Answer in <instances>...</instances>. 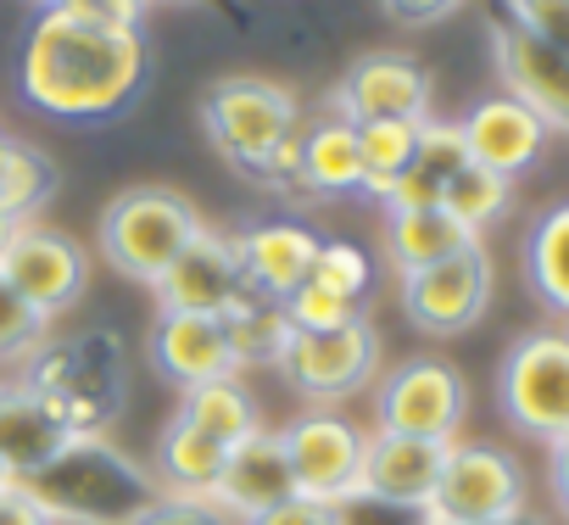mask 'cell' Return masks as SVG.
Masks as SVG:
<instances>
[{"mask_svg": "<svg viewBox=\"0 0 569 525\" xmlns=\"http://www.w3.org/2000/svg\"><path fill=\"white\" fill-rule=\"evenodd\" d=\"M336 525H436V519L419 503H397V497H380V492L358 486L336 503Z\"/></svg>", "mask_w": 569, "mask_h": 525, "instance_id": "obj_35", "label": "cell"}, {"mask_svg": "<svg viewBox=\"0 0 569 525\" xmlns=\"http://www.w3.org/2000/svg\"><path fill=\"white\" fill-rule=\"evenodd\" d=\"M57 525H134L157 497V475L107 436H68L40 469L18 481Z\"/></svg>", "mask_w": 569, "mask_h": 525, "instance_id": "obj_2", "label": "cell"}, {"mask_svg": "<svg viewBox=\"0 0 569 525\" xmlns=\"http://www.w3.org/2000/svg\"><path fill=\"white\" fill-rule=\"evenodd\" d=\"M23 386L68 425V436H107L123 414V341L112 330L46 336L23 364Z\"/></svg>", "mask_w": 569, "mask_h": 525, "instance_id": "obj_3", "label": "cell"}, {"mask_svg": "<svg viewBox=\"0 0 569 525\" xmlns=\"http://www.w3.org/2000/svg\"><path fill=\"white\" fill-rule=\"evenodd\" d=\"M46 325H51V319H46L34 303H23L7 280H0V364H7V369H23V364L40 353Z\"/></svg>", "mask_w": 569, "mask_h": 525, "instance_id": "obj_31", "label": "cell"}, {"mask_svg": "<svg viewBox=\"0 0 569 525\" xmlns=\"http://www.w3.org/2000/svg\"><path fill=\"white\" fill-rule=\"evenodd\" d=\"M223 514L234 519H251L284 497H297V481H291V464H284V442L279 430H251L246 442H234L223 453V469L207 492Z\"/></svg>", "mask_w": 569, "mask_h": 525, "instance_id": "obj_18", "label": "cell"}, {"mask_svg": "<svg viewBox=\"0 0 569 525\" xmlns=\"http://www.w3.org/2000/svg\"><path fill=\"white\" fill-rule=\"evenodd\" d=\"M284 442V464H291L297 497L313 503H341L347 492L363 486V453H369V430L358 419H347L341 408H308L279 430Z\"/></svg>", "mask_w": 569, "mask_h": 525, "instance_id": "obj_8", "label": "cell"}, {"mask_svg": "<svg viewBox=\"0 0 569 525\" xmlns=\"http://www.w3.org/2000/svg\"><path fill=\"white\" fill-rule=\"evenodd\" d=\"M458 7H463V0H386V12H391L397 23H413V29L441 23V18H452Z\"/></svg>", "mask_w": 569, "mask_h": 525, "instance_id": "obj_41", "label": "cell"}, {"mask_svg": "<svg viewBox=\"0 0 569 525\" xmlns=\"http://www.w3.org/2000/svg\"><path fill=\"white\" fill-rule=\"evenodd\" d=\"M57 196V162L40 151V146H29V140H18L12 146V162H7V174H0V207H12L23 224L46 207Z\"/></svg>", "mask_w": 569, "mask_h": 525, "instance_id": "obj_30", "label": "cell"}, {"mask_svg": "<svg viewBox=\"0 0 569 525\" xmlns=\"http://www.w3.org/2000/svg\"><path fill=\"white\" fill-rule=\"evenodd\" d=\"M458 129H463L469 162H480V168H491V174H502V179L536 168L541 151H547V140H552V129H547L525 101H513V96H486V101H475V107L458 118Z\"/></svg>", "mask_w": 569, "mask_h": 525, "instance_id": "obj_17", "label": "cell"}, {"mask_svg": "<svg viewBox=\"0 0 569 525\" xmlns=\"http://www.w3.org/2000/svg\"><path fill=\"white\" fill-rule=\"evenodd\" d=\"M475 246V235L447 212V207H413V212H386V257L397 262V275L430 269V262Z\"/></svg>", "mask_w": 569, "mask_h": 525, "instance_id": "obj_24", "label": "cell"}, {"mask_svg": "<svg viewBox=\"0 0 569 525\" xmlns=\"http://www.w3.org/2000/svg\"><path fill=\"white\" fill-rule=\"evenodd\" d=\"M363 190V151H358V123L325 112L308 118L302 135V196H352Z\"/></svg>", "mask_w": 569, "mask_h": 525, "instance_id": "obj_23", "label": "cell"}, {"mask_svg": "<svg viewBox=\"0 0 569 525\" xmlns=\"http://www.w3.org/2000/svg\"><path fill=\"white\" fill-rule=\"evenodd\" d=\"M0 486H12V469L7 464H0Z\"/></svg>", "mask_w": 569, "mask_h": 525, "instance_id": "obj_46", "label": "cell"}, {"mask_svg": "<svg viewBox=\"0 0 569 525\" xmlns=\"http://www.w3.org/2000/svg\"><path fill=\"white\" fill-rule=\"evenodd\" d=\"M12 146H18L12 135H0V174H7V162H12Z\"/></svg>", "mask_w": 569, "mask_h": 525, "instance_id": "obj_45", "label": "cell"}, {"mask_svg": "<svg viewBox=\"0 0 569 525\" xmlns=\"http://www.w3.org/2000/svg\"><path fill=\"white\" fill-rule=\"evenodd\" d=\"M463 162H469L463 129H458V123H447V118H425V123H419V146H413V168H419V174H430L436 185H447Z\"/></svg>", "mask_w": 569, "mask_h": 525, "instance_id": "obj_34", "label": "cell"}, {"mask_svg": "<svg viewBox=\"0 0 569 525\" xmlns=\"http://www.w3.org/2000/svg\"><path fill=\"white\" fill-rule=\"evenodd\" d=\"M469 414V386L447 358H408L375 386V430L458 442Z\"/></svg>", "mask_w": 569, "mask_h": 525, "instance_id": "obj_9", "label": "cell"}, {"mask_svg": "<svg viewBox=\"0 0 569 525\" xmlns=\"http://www.w3.org/2000/svg\"><path fill=\"white\" fill-rule=\"evenodd\" d=\"M486 525H547L536 508H519V514H502V519H486Z\"/></svg>", "mask_w": 569, "mask_h": 525, "instance_id": "obj_43", "label": "cell"}, {"mask_svg": "<svg viewBox=\"0 0 569 525\" xmlns=\"http://www.w3.org/2000/svg\"><path fill=\"white\" fill-rule=\"evenodd\" d=\"M201 123H207V140L218 146V157L257 179V168L302 129V107L297 96L273 85V79H218L207 96H201Z\"/></svg>", "mask_w": 569, "mask_h": 525, "instance_id": "obj_5", "label": "cell"}, {"mask_svg": "<svg viewBox=\"0 0 569 525\" xmlns=\"http://www.w3.org/2000/svg\"><path fill=\"white\" fill-rule=\"evenodd\" d=\"M151 79L146 34L96 29L46 7L18 51V90L57 123H112Z\"/></svg>", "mask_w": 569, "mask_h": 525, "instance_id": "obj_1", "label": "cell"}, {"mask_svg": "<svg viewBox=\"0 0 569 525\" xmlns=\"http://www.w3.org/2000/svg\"><path fill=\"white\" fill-rule=\"evenodd\" d=\"M240 291H246V275H240L234 235H223L212 224L173 257V269L151 286L157 314H207V319H218Z\"/></svg>", "mask_w": 569, "mask_h": 525, "instance_id": "obj_15", "label": "cell"}, {"mask_svg": "<svg viewBox=\"0 0 569 525\" xmlns=\"http://www.w3.org/2000/svg\"><path fill=\"white\" fill-rule=\"evenodd\" d=\"M441 464H447V442L369 430L363 492H380V497H397V503H419V508H430L436 481H441Z\"/></svg>", "mask_w": 569, "mask_h": 525, "instance_id": "obj_20", "label": "cell"}, {"mask_svg": "<svg viewBox=\"0 0 569 525\" xmlns=\"http://www.w3.org/2000/svg\"><path fill=\"white\" fill-rule=\"evenodd\" d=\"M146 7L151 0H57V12H68L79 23H96V29H123V34H140Z\"/></svg>", "mask_w": 569, "mask_h": 525, "instance_id": "obj_38", "label": "cell"}, {"mask_svg": "<svg viewBox=\"0 0 569 525\" xmlns=\"http://www.w3.org/2000/svg\"><path fill=\"white\" fill-rule=\"evenodd\" d=\"M319 246H325V235L302 218H262V224L234 235L246 286L273 297V303H284L297 286H308L313 262H319Z\"/></svg>", "mask_w": 569, "mask_h": 525, "instance_id": "obj_16", "label": "cell"}, {"mask_svg": "<svg viewBox=\"0 0 569 525\" xmlns=\"http://www.w3.org/2000/svg\"><path fill=\"white\" fill-rule=\"evenodd\" d=\"M46 7H57V0H40V12H46Z\"/></svg>", "mask_w": 569, "mask_h": 525, "instance_id": "obj_47", "label": "cell"}, {"mask_svg": "<svg viewBox=\"0 0 569 525\" xmlns=\"http://www.w3.org/2000/svg\"><path fill=\"white\" fill-rule=\"evenodd\" d=\"M491 286H497V269H491L486 246L475 240V246L430 262V269L402 275V314L425 336H463L491 308Z\"/></svg>", "mask_w": 569, "mask_h": 525, "instance_id": "obj_11", "label": "cell"}, {"mask_svg": "<svg viewBox=\"0 0 569 525\" xmlns=\"http://www.w3.org/2000/svg\"><path fill=\"white\" fill-rule=\"evenodd\" d=\"M308 280H319V286H330V291H341V297L363 303V297H369V286H375V257H369L358 240H325Z\"/></svg>", "mask_w": 569, "mask_h": 525, "instance_id": "obj_32", "label": "cell"}, {"mask_svg": "<svg viewBox=\"0 0 569 525\" xmlns=\"http://www.w3.org/2000/svg\"><path fill=\"white\" fill-rule=\"evenodd\" d=\"M525 280L552 319H569V201L547 207L525 240Z\"/></svg>", "mask_w": 569, "mask_h": 525, "instance_id": "obj_27", "label": "cell"}, {"mask_svg": "<svg viewBox=\"0 0 569 525\" xmlns=\"http://www.w3.org/2000/svg\"><path fill=\"white\" fill-rule=\"evenodd\" d=\"M284 314H291V330H341V325L363 319V303L308 280V286H297L291 297H284Z\"/></svg>", "mask_w": 569, "mask_h": 525, "instance_id": "obj_33", "label": "cell"}, {"mask_svg": "<svg viewBox=\"0 0 569 525\" xmlns=\"http://www.w3.org/2000/svg\"><path fill=\"white\" fill-rule=\"evenodd\" d=\"M0 280H7L23 303H34L46 319H57L84 297L90 262H84V246L73 235L29 218V224H18L7 251H0Z\"/></svg>", "mask_w": 569, "mask_h": 525, "instance_id": "obj_12", "label": "cell"}, {"mask_svg": "<svg viewBox=\"0 0 569 525\" xmlns=\"http://www.w3.org/2000/svg\"><path fill=\"white\" fill-rule=\"evenodd\" d=\"M62 442H68V425L23 380H0V464L12 469V481L40 469Z\"/></svg>", "mask_w": 569, "mask_h": 525, "instance_id": "obj_21", "label": "cell"}, {"mask_svg": "<svg viewBox=\"0 0 569 525\" xmlns=\"http://www.w3.org/2000/svg\"><path fill=\"white\" fill-rule=\"evenodd\" d=\"M502 18H513L536 40L569 51V0H502Z\"/></svg>", "mask_w": 569, "mask_h": 525, "instance_id": "obj_36", "label": "cell"}, {"mask_svg": "<svg viewBox=\"0 0 569 525\" xmlns=\"http://www.w3.org/2000/svg\"><path fill=\"white\" fill-rule=\"evenodd\" d=\"M497 408L536 442L569 436V330H525L502 353Z\"/></svg>", "mask_w": 569, "mask_h": 525, "instance_id": "obj_6", "label": "cell"}, {"mask_svg": "<svg viewBox=\"0 0 569 525\" xmlns=\"http://www.w3.org/2000/svg\"><path fill=\"white\" fill-rule=\"evenodd\" d=\"M218 330L229 341V358H234V375L240 369H279L284 347H291V314H284V303L262 297V291H240L223 314H218Z\"/></svg>", "mask_w": 569, "mask_h": 525, "instance_id": "obj_22", "label": "cell"}, {"mask_svg": "<svg viewBox=\"0 0 569 525\" xmlns=\"http://www.w3.org/2000/svg\"><path fill=\"white\" fill-rule=\"evenodd\" d=\"M240 525H336V508L313 503V497H284V503H273V508H262Z\"/></svg>", "mask_w": 569, "mask_h": 525, "instance_id": "obj_39", "label": "cell"}, {"mask_svg": "<svg viewBox=\"0 0 569 525\" xmlns=\"http://www.w3.org/2000/svg\"><path fill=\"white\" fill-rule=\"evenodd\" d=\"M284 380H291L313 408H336L375 386L380 375V336L369 319H352L341 330H297L279 358Z\"/></svg>", "mask_w": 569, "mask_h": 525, "instance_id": "obj_10", "label": "cell"}, {"mask_svg": "<svg viewBox=\"0 0 569 525\" xmlns=\"http://www.w3.org/2000/svg\"><path fill=\"white\" fill-rule=\"evenodd\" d=\"M134 525H240V519L223 514L212 497H179V492H162Z\"/></svg>", "mask_w": 569, "mask_h": 525, "instance_id": "obj_37", "label": "cell"}, {"mask_svg": "<svg viewBox=\"0 0 569 525\" xmlns=\"http://www.w3.org/2000/svg\"><path fill=\"white\" fill-rule=\"evenodd\" d=\"M18 224H23V218H18L12 207H0V251H7V240L18 235Z\"/></svg>", "mask_w": 569, "mask_h": 525, "instance_id": "obj_44", "label": "cell"}, {"mask_svg": "<svg viewBox=\"0 0 569 525\" xmlns=\"http://www.w3.org/2000/svg\"><path fill=\"white\" fill-rule=\"evenodd\" d=\"M419 123H358V151H363V190L386 196L408 168H413Z\"/></svg>", "mask_w": 569, "mask_h": 525, "instance_id": "obj_29", "label": "cell"}, {"mask_svg": "<svg viewBox=\"0 0 569 525\" xmlns=\"http://www.w3.org/2000/svg\"><path fill=\"white\" fill-rule=\"evenodd\" d=\"M430 73L408 51H369L358 57L341 85L330 112L347 123H425L430 118Z\"/></svg>", "mask_w": 569, "mask_h": 525, "instance_id": "obj_13", "label": "cell"}, {"mask_svg": "<svg viewBox=\"0 0 569 525\" xmlns=\"http://www.w3.org/2000/svg\"><path fill=\"white\" fill-rule=\"evenodd\" d=\"M151 364L179 392L234 375L229 341H223L218 319H207V314H157V325H151Z\"/></svg>", "mask_w": 569, "mask_h": 525, "instance_id": "obj_19", "label": "cell"}, {"mask_svg": "<svg viewBox=\"0 0 569 525\" xmlns=\"http://www.w3.org/2000/svg\"><path fill=\"white\" fill-rule=\"evenodd\" d=\"M491 62H497L502 96L525 101L547 129L569 135V51L536 40L530 29H519L513 18L497 12V23H491Z\"/></svg>", "mask_w": 569, "mask_h": 525, "instance_id": "obj_14", "label": "cell"}, {"mask_svg": "<svg viewBox=\"0 0 569 525\" xmlns=\"http://www.w3.org/2000/svg\"><path fill=\"white\" fill-rule=\"evenodd\" d=\"M207 229V218L196 212L190 196L168 190V185H134V190H118L101 212V251L107 262L123 275V280H140V286H157L173 257Z\"/></svg>", "mask_w": 569, "mask_h": 525, "instance_id": "obj_4", "label": "cell"}, {"mask_svg": "<svg viewBox=\"0 0 569 525\" xmlns=\"http://www.w3.org/2000/svg\"><path fill=\"white\" fill-rule=\"evenodd\" d=\"M508 201H513V179H502V174H491V168H480V162H463V168L441 185V207H447L475 240L508 212Z\"/></svg>", "mask_w": 569, "mask_h": 525, "instance_id": "obj_28", "label": "cell"}, {"mask_svg": "<svg viewBox=\"0 0 569 525\" xmlns=\"http://www.w3.org/2000/svg\"><path fill=\"white\" fill-rule=\"evenodd\" d=\"M547 486H552V503H558V514L569 519V436L547 442Z\"/></svg>", "mask_w": 569, "mask_h": 525, "instance_id": "obj_42", "label": "cell"}, {"mask_svg": "<svg viewBox=\"0 0 569 525\" xmlns=\"http://www.w3.org/2000/svg\"><path fill=\"white\" fill-rule=\"evenodd\" d=\"M0 525H57V519L12 481V486H0Z\"/></svg>", "mask_w": 569, "mask_h": 525, "instance_id": "obj_40", "label": "cell"}, {"mask_svg": "<svg viewBox=\"0 0 569 525\" xmlns=\"http://www.w3.org/2000/svg\"><path fill=\"white\" fill-rule=\"evenodd\" d=\"M184 425H196L201 436H212L218 447H234L246 442L251 430H262V414H257V397L240 386V375H223V380H207V386H190L179 392V408H173Z\"/></svg>", "mask_w": 569, "mask_h": 525, "instance_id": "obj_26", "label": "cell"}, {"mask_svg": "<svg viewBox=\"0 0 569 525\" xmlns=\"http://www.w3.org/2000/svg\"><path fill=\"white\" fill-rule=\"evenodd\" d=\"M530 497L525 464L497 442H447V464L430 497L436 525H486L502 514H519Z\"/></svg>", "mask_w": 569, "mask_h": 525, "instance_id": "obj_7", "label": "cell"}, {"mask_svg": "<svg viewBox=\"0 0 569 525\" xmlns=\"http://www.w3.org/2000/svg\"><path fill=\"white\" fill-rule=\"evenodd\" d=\"M223 453H229V447H218L212 436H201L196 425H184V419L173 414V419L162 425V436H157V464H151V475H157L162 492L207 497L212 481H218V469H223Z\"/></svg>", "mask_w": 569, "mask_h": 525, "instance_id": "obj_25", "label": "cell"}]
</instances>
